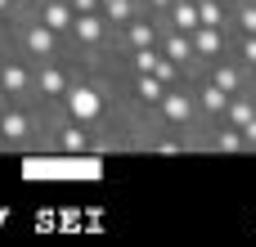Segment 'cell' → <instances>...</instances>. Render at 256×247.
<instances>
[{
	"label": "cell",
	"mask_w": 256,
	"mask_h": 247,
	"mask_svg": "<svg viewBox=\"0 0 256 247\" xmlns=\"http://www.w3.org/2000/svg\"><path fill=\"white\" fill-rule=\"evenodd\" d=\"M14 18H18V9H14V0H0V27H4V22H14Z\"/></svg>",
	"instance_id": "5bb4252c"
},
{
	"label": "cell",
	"mask_w": 256,
	"mask_h": 247,
	"mask_svg": "<svg viewBox=\"0 0 256 247\" xmlns=\"http://www.w3.org/2000/svg\"><path fill=\"white\" fill-rule=\"evenodd\" d=\"M230 36H256V0L230 4Z\"/></svg>",
	"instance_id": "8fae6325"
},
{
	"label": "cell",
	"mask_w": 256,
	"mask_h": 247,
	"mask_svg": "<svg viewBox=\"0 0 256 247\" xmlns=\"http://www.w3.org/2000/svg\"><path fill=\"white\" fill-rule=\"evenodd\" d=\"M50 32H58L63 40H68V32H72V18H76V9H72V0H40L36 9H32Z\"/></svg>",
	"instance_id": "9c48e42d"
},
{
	"label": "cell",
	"mask_w": 256,
	"mask_h": 247,
	"mask_svg": "<svg viewBox=\"0 0 256 247\" xmlns=\"http://www.w3.org/2000/svg\"><path fill=\"white\" fill-rule=\"evenodd\" d=\"M194 153H216V158H248V140L243 130H234L225 117L202 122V130L194 135Z\"/></svg>",
	"instance_id": "5b68a950"
},
{
	"label": "cell",
	"mask_w": 256,
	"mask_h": 247,
	"mask_svg": "<svg viewBox=\"0 0 256 247\" xmlns=\"http://www.w3.org/2000/svg\"><path fill=\"white\" fill-rule=\"evenodd\" d=\"M158 36H162V18L148 14V9H140L126 27L112 32V58L130 54V50H144V45H158Z\"/></svg>",
	"instance_id": "8992f818"
},
{
	"label": "cell",
	"mask_w": 256,
	"mask_h": 247,
	"mask_svg": "<svg viewBox=\"0 0 256 247\" xmlns=\"http://www.w3.org/2000/svg\"><path fill=\"white\" fill-rule=\"evenodd\" d=\"M248 86H252V94H256V68H252V72H248Z\"/></svg>",
	"instance_id": "2e32d148"
},
{
	"label": "cell",
	"mask_w": 256,
	"mask_h": 247,
	"mask_svg": "<svg viewBox=\"0 0 256 247\" xmlns=\"http://www.w3.org/2000/svg\"><path fill=\"white\" fill-rule=\"evenodd\" d=\"M104 4H108V0H99V9H104Z\"/></svg>",
	"instance_id": "e0dca14e"
},
{
	"label": "cell",
	"mask_w": 256,
	"mask_h": 247,
	"mask_svg": "<svg viewBox=\"0 0 256 247\" xmlns=\"http://www.w3.org/2000/svg\"><path fill=\"white\" fill-rule=\"evenodd\" d=\"M72 76H76V58L68 54V58H50V63H36V94H32V104H40L45 112L68 94V86H72Z\"/></svg>",
	"instance_id": "277c9868"
},
{
	"label": "cell",
	"mask_w": 256,
	"mask_h": 247,
	"mask_svg": "<svg viewBox=\"0 0 256 247\" xmlns=\"http://www.w3.org/2000/svg\"><path fill=\"white\" fill-rule=\"evenodd\" d=\"M36 4H40V0H14V9H18V18H22V14H32Z\"/></svg>",
	"instance_id": "9a60e30c"
},
{
	"label": "cell",
	"mask_w": 256,
	"mask_h": 247,
	"mask_svg": "<svg viewBox=\"0 0 256 247\" xmlns=\"http://www.w3.org/2000/svg\"><path fill=\"white\" fill-rule=\"evenodd\" d=\"M0 108H4V99H0Z\"/></svg>",
	"instance_id": "d6986e66"
},
{
	"label": "cell",
	"mask_w": 256,
	"mask_h": 247,
	"mask_svg": "<svg viewBox=\"0 0 256 247\" xmlns=\"http://www.w3.org/2000/svg\"><path fill=\"white\" fill-rule=\"evenodd\" d=\"M189 40H194V54H198V63H202V68L230 54V27H194V32H189Z\"/></svg>",
	"instance_id": "ba28073f"
},
{
	"label": "cell",
	"mask_w": 256,
	"mask_h": 247,
	"mask_svg": "<svg viewBox=\"0 0 256 247\" xmlns=\"http://www.w3.org/2000/svg\"><path fill=\"white\" fill-rule=\"evenodd\" d=\"M68 54L72 58H112V27L104 14H76L68 32Z\"/></svg>",
	"instance_id": "3957f363"
},
{
	"label": "cell",
	"mask_w": 256,
	"mask_h": 247,
	"mask_svg": "<svg viewBox=\"0 0 256 247\" xmlns=\"http://www.w3.org/2000/svg\"><path fill=\"white\" fill-rule=\"evenodd\" d=\"M162 27H171V32H194V27H198V4H194V0H171V4L162 9Z\"/></svg>",
	"instance_id": "30bf717a"
},
{
	"label": "cell",
	"mask_w": 256,
	"mask_h": 247,
	"mask_svg": "<svg viewBox=\"0 0 256 247\" xmlns=\"http://www.w3.org/2000/svg\"><path fill=\"white\" fill-rule=\"evenodd\" d=\"M230 54L252 72V68H256V36H230Z\"/></svg>",
	"instance_id": "4fadbf2b"
},
{
	"label": "cell",
	"mask_w": 256,
	"mask_h": 247,
	"mask_svg": "<svg viewBox=\"0 0 256 247\" xmlns=\"http://www.w3.org/2000/svg\"><path fill=\"white\" fill-rule=\"evenodd\" d=\"M0 153H4V144H0Z\"/></svg>",
	"instance_id": "ac0fdd59"
},
{
	"label": "cell",
	"mask_w": 256,
	"mask_h": 247,
	"mask_svg": "<svg viewBox=\"0 0 256 247\" xmlns=\"http://www.w3.org/2000/svg\"><path fill=\"white\" fill-rule=\"evenodd\" d=\"M45 108L32 104V99H14L0 108V144L4 153H32V148H45Z\"/></svg>",
	"instance_id": "6da1fadb"
},
{
	"label": "cell",
	"mask_w": 256,
	"mask_h": 247,
	"mask_svg": "<svg viewBox=\"0 0 256 247\" xmlns=\"http://www.w3.org/2000/svg\"><path fill=\"white\" fill-rule=\"evenodd\" d=\"M158 50L184 72V81L189 76H198L202 72V63H198V54H194V40H189V32H171V27H162V36H158Z\"/></svg>",
	"instance_id": "52a82bcc"
},
{
	"label": "cell",
	"mask_w": 256,
	"mask_h": 247,
	"mask_svg": "<svg viewBox=\"0 0 256 247\" xmlns=\"http://www.w3.org/2000/svg\"><path fill=\"white\" fill-rule=\"evenodd\" d=\"M140 9H144V0H108V4H104L99 14H104V22H108V27L117 32V27H126V22H130V18L140 14Z\"/></svg>",
	"instance_id": "7c38bea8"
},
{
	"label": "cell",
	"mask_w": 256,
	"mask_h": 247,
	"mask_svg": "<svg viewBox=\"0 0 256 247\" xmlns=\"http://www.w3.org/2000/svg\"><path fill=\"white\" fill-rule=\"evenodd\" d=\"M45 148H50V153H108L112 140L99 135L94 126L76 122V117L50 112V122H45Z\"/></svg>",
	"instance_id": "7a4b0ae2"
}]
</instances>
